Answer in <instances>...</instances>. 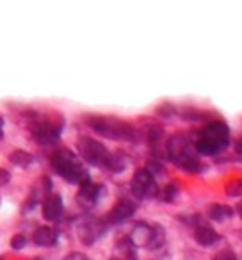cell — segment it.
Segmentation results:
<instances>
[{
  "instance_id": "cell-27",
  "label": "cell",
  "mask_w": 242,
  "mask_h": 260,
  "mask_svg": "<svg viewBox=\"0 0 242 260\" xmlns=\"http://www.w3.org/2000/svg\"><path fill=\"white\" fill-rule=\"evenodd\" d=\"M0 173H2V185H8L9 180H11V173H9L6 168H2V170H0Z\"/></svg>"
},
{
  "instance_id": "cell-22",
  "label": "cell",
  "mask_w": 242,
  "mask_h": 260,
  "mask_svg": "<svg viewBox=\"0 0 242 260\" xmlns=\"http://www.w3.org/2000/svg\"><path fill=\"white\" fill-rule=\"evenodd\" d=\"M155 112L160 116V118L169 119V118H173V114H178V109L175 107L173 104H169V102H164V104H160L159 107H157Z\"/></svg>"
},
{
  "instance_id": "cell-7",
  "label": "cell",
  "mask_w": 242,
  "mask_h": 260,
  "mask_svg": "<svg viewBox=\"0 0 242 260\" xmlns=\"http://www.w3.org/2000/svg\"><path fill=\"white\" fill-rule=\"evenodd\" d=\"M111 150L103 143L96 141L91 136H80L77 139V155L86 164L94 168H103L107 170L109 159H111Z\"/></svg>"
},
{
  "instance_id": "cell-5",
  "label": "cell",
  "mask_w": 242,
  "mask_h": 260,
  "mask_svg": "<svg viewBox=\"0 0 242 260\" xmlns=\"http://www.w3.org/2000/svg\"><path fill=\"white\" fill-rule=\"evenodd\" d=\"M48 162H50V168L54 170V173L59 175V177L68 182V184L79 185L80 187L82 184L91 180L89 171H87L82 164L84 160L70 148H64V146L55 148L54 152L50 153Z\"/></svg>"
},
{
  "instance_id": "cell-6",
  "label": "cell",
  "mask_w": 242,
  "mask_h": 260,
  "mask_svg": "<svg viewBox=\"0 0 242 260\" xmlns=\"http://www.w3.org/2000/svg\"><path fill=\"white\" fill-rule=\"evenodd\" d=\"M130 241L135 248L159 249L166 242V230L159 223H148V221H137L128 234Z\"/></svg>"
},
{
  "instance_id": "cell-13",
  "label": "cell",
  "mask_w": 242,
  "mask_h": 260,
  "mask_svg": "<svg viewBox=\"0 0 242 260\" xmlns=\"http://www.w3.org/2000/svg\"><path fill=\"white\" fill-rule=\"evenodd\" d=\"M41 214H43L45 221H50L55 223L62 217L64 214V202H62V196L57 192H52L50 196L45 198V202L41 203Z\"/></svg>"
},
{
  "instance_id": "cell-25",
  "label": "cell",
  "mask_w": 242,
  "mask_h": 260,
  "mask_svg": "<svg viewBox=\"0 0 242 260\" xmlns=\"http://www.w3.org/2000/svg\"><path fill=\"white\" fill-rule=\"evenodd\" d=\"M212 260H238V258L233 253V249L226 248V249H221L219 253H216V255L212 256Z\"/></svg>"
},
{
  "instance_id": "cell-2",
  "label": "cell",
  "mask_w": 242,
  "mask_h": 260,
  "mask_svg": "<svg viewBox=\"0 0 242 260\" xmlns=\"http://www.w3.org/2000/svg\"><path fill=\"white\" fill-rule=\"evenodd\" d=\"M192 136V141L199 155L216 157L223 153L231 143V130L228 123L221 118H214L198 128Z\"/></svg>"
},
{
  "instance_id": "cell-30",
  "label": "cell",
  "mask_w": 242,
  "mask_h": 260,
  "mask_svg": "<svg viewBox=\"0 0 242 260\" xmlns=\"http://www.w3.org/2000/svg\"><path fill=\"white\" fill-rule=\"evenodd\" d=\"M109 260H118V258H114V256H111V258H109Z\"/></svg>"
},
{
  "instance_id": "cell-11",
  "label": "cell",
  "mask_w": 242,
  "mask_h": 260,
  "mask_svg": "<svg viewBox=\"0 0 242 260\" xmlns=\"http://www.w3.org/2000/svg\"><path fill=\"white\" fill-rule=\"evenodd\" d=\"M137 210V203L135 200H130V198H118L116 203L111 207V210L107 212L105 219L111 226H116V224H123L130 219L132 216L135 214Z\"/></svg>"
},
{
  "instance_id": "cell-23",
  "label": "cell",
  "mask_w": 242,
  "mask_h": 260,
  "mask_svg": "<svg viewBox=\"0 0 242 260\" xmlns=\"http://www.w3.org/2000/svg\"><path fill=\"white\" fill-rule=\"evenodd\" d=\"M145 168H146V170H148L152 175H155V177H157V175H160V173H162V171H164L162 160H159V159H153V157L148 160V162H146V166H145Z\"/></svg>"
},
{
  "instance_id": "cell-14",
  "label": "cell",
  "mask_w": 242,
  "mask_h": 260,
  "mask_svg": "<svg viewBox=\"0 0 242 260\" xmlns=\"http://www.w3.org/2000/svg\"><path fill=\"white\" fill-rule=\"evenodd\" d=\"M32 242L40 248H54L59 242V230L48 224L38 226L32 234Z\"/></svg>"
},
{
  "instance_id": "cell-19",
  "label": "cell",
  "mask_w": 242,
  "mask_h": 260,
  "mask_svg": "<svg viewBox=\"0 0 242 260\" xmlns=\"http://www.w3.org/2000/svg\"><path fill=\"white\" fill-rule=\"evenodd\" d=\"M9 160H11V164H15L18 168H29L36 162V157L30 152H27V150H13L9 153Z\"/></svg>"
},
{
  "instance_id": "cell-26",
  "label": "cell",
  "mask_w": 242,
  "mask_h": 260,
  "mask_svg": "<svg viewBox=\"0 0 242 260\" xmlns=\"http://www.w3.org/2000/svg\"><path fill=\"white\" fill-rule=\"evenodd\" d=\"M64 260H89V256L84 255V253H80V251H72L70 255L64 256Z\"/></svg>"
},
{
  "instance_id": "cell-12",
  "label": "cell",
  "mask_w": 242,
  "mask_h": 260,
  "mask_svg": "<svg viewBox=\"0 0 242 260\" xmlns=\"http://www.w3.org/2000/svg\"><path fill=\"white\" fill-rule=\"evenodd\" d=\"M194 241L198 242V246H201V248H212L217 242L223 241V237H221V234L216 228L206 224L205 221H203V217L198 216V223L194 224Z\"/></svg>"
},
{
  "instance_id": "cell-17",
  "label": "cell",
  "mask_w": 242,
  "mask_h": 260,
  "mask_svg": "<svg viewBox=\"0 0 242 260\" xmlns=\"http://www.w3.org/2000/svg\"><path fill=\"white\" fill-rule=\"evenodd\" d=\"M128 166V157L125 152L121 150H116V152L111 153V159H109V164H107V170L111 173H123Z\"/></svg>"
},
{
  "instance_id": "cell-16",
  "label": "cell",
  "mask_w": 242,
  "mask_h": 260,
  "mask_svg": "<svg viewBox=\"0 0 242 260\" xmlns=\"http://www.w3.org/2000/svg\"><path fill=\"white\" fill-rule=\"evenodd\" d=\"M206 216L216 223H224V221L231 219L235 216V209H231L226 203H212L206 210Z\"/></svg>"
},
{
  "instance_id": "cell-4",
  "label": "cell",
  "mask_w": 242,
  "mask_h": 260,
  "mask_svg": "<svg viewBox=\"0 0 242 260\" xmlns=\"http://www.w3.org/2000/svg\"><path fill=\"white\" fill-rule=\"evenodd\" d=\"M27 126H29V136L34 143L41 146H54L59 143L64 128L66 121L61 114L52 112V114H45V112H30L25 114Z\"/></svg>"
},
{
  "instance_id": "cell-1",
  "label": "cell",
  "mask_w": 242,
  "mask_h": 260,
  "mask_svg": "<svg viewBox=\"0 0 242 260\" xmlns=\"http://www.w3.org/2000/svg\"><path fill=\"white\" fill-rule=\"evenodd\" d=\"M166 155L169 162H173L187 175H199L206 170V166L199 159V153L196 150L191 134L177 132V134L169 136L166 143Z\"/></svg>"
},
{
  "instance_id": "cell-9",
  "label": "cell",
  "mask_w": 242,
  "mask_h": 260,
  "mask_svg": "<svg viewBox=\"0 0 242 260\" xmlns=\"http://www.w3.org/2000/svg\"><path fill=\"white\" fill-rule=\"evenodd\" d=\"M109 226L105 217H94V216H87L77 226V237L82 242L84 246H93L107 234Z\"/></svg>"
},
{
  "instance_id": "cell-29",
  "label": "cell",
  "mask_w": 242,
  "mask_h": 260,
  "mask_svg": "<svg viewBox=\"0 0 242 260\" xmlns=\"http://www.w3.org/2000/svg\"><path fill=\"white\" fill-rule=\"evenodd\" d=\"M235 214H237V216L242 219V202L237 203V207H235Z\"/></svg>"
},
{
  "instance_id": "cell-21",
  "label": "cell",
  "mask_w": 242,
  "mask_h": 260,
  "mask_svg": "<svg viewBox=\"0 0 242 260\" xmlns=\"http://www.w3.org/2000/svg\"><path fill=\"white\" fill-rule=\"evenodd\" d=\"M224 192H226V196H230V198H240L242 196V178L228 182Z\"/></svg>"
},
{
  "instance_id": "cell-3",
  "label": "cell",
  "mask_w": 242,
  "mask_h": 260,
  "mask_svg": "<svg viewBox=\"0 0 242 260\" xmlns=\"http://www.w3.org/2000/svg\"><path fill=\"white\" fill-rule=\"evenodd\" d=\"M82 121L89 128H93L98 136L112 141H125L134 143L139 138V128H135L132 123L125 121L116 116H105V114H84Z\"/></svg>"
},
{
  "instance_id": "cell-20",
  "label": "cell",
  "mask_w": 242,
  "mask_h": 260,
  "mask_svg": "<svg viewBox=\"0 0 242 260\" xmlns=\"http://www.w3.org/2000/svg\"><path fill=\"white\" fill-rule=\"evenodd\" d=\"M180 194V189H178V185L175 184V182H169V184H166V187L160 191V202L164 203H173L175 200H177V196Z\"/></svg>"
},
{
  "instance_id": "cell-28",
  "label": "cell",
  "mask_w": 242,
  "mask_h": 260,
  "mask_svg": "<svg viewBox=\"0 0 242 260\" xmlns=\"http://www.w3.org/2000/svg\"><path fill=\"white\" fill-rule=\"evenodd\" d=\"M235 153L242 155V138H238L237 141H235Z\"/></svg>"
},
{
  "instance_id": "cell-8",
  "label": "cell",
  "mask_w": 242,
  "mask_h": 260,
  "mask_svg": "<svg viewBox=\"0 0 242 260\" xmlns=\"http://www.w3.org/2000/svg\"><path fill=\"white\" fill-rule=\"evenodd\" d=\"M130 191L135 200H155L160 196V187L155 175L146 168H139L130 178Z\"/></svg>"
},
{
  "instance_id": "cell-10",
  "label": "cell",
  "mask_w": 242,
  "mask_h": 260,
  "mask_svg": "<svg viewBox=\"0 0 242 260\" xmlns=\"http://www.w3.org/2000/svg\"><path fill=\"white\" fill-rule=\"evenodd\" d=\"M103 194H105L103 184H98V182L89 180V182H86V184H82L79 187V191H77V194H75V202H77V205H79L80 209L93 210L94 207L101 202Z\"/></svg>"
},
{
  "instance_id": "cell-18",
  "label": "cell",
  "mask_w": 242,
  "mask_h": 260,
  "mask_svg": "<svg viewBox=\"0 0 242 260\" xmlns=\"http://www.w3.org/2000/svg\"><path fill=\"white\" fill-rule=\"evenodd\" d=\"M178 116L185 121H205L209 123L210 119V112H205V111H199V109H194V107H182L178 109Z\"/></svg>"
},
{
  "instance_id": "cell-24",
  "label": "cell",
  "mask_w": 242,
  "mask_h": 260,
  "mask_svg": "<svg viewBox=\"0 0 242 260\" xmlns=\"http://www.w3.org/2000/svg\"><path fill=\"white\" fill-rule=\"evenodd\" d=\"M27 246V237L23 234H15L11 237V248L16 249V251H20V249H23Z\"/></svg>"
},
{
  "instance_id": "cell-15",
  "label": "cell",
  "mask_w": 242,
  "mask_h": 260,
  "mask_svg": "<svg viewBox=\"0 0 242 260\" xmlns=\"http://www.w3.org/2000/svg\"><path fill=\"white\" fill-rule=\"evenodd\" d=\"M112 256L118 260H137V248L134 246L128 235H123L116 241Z\"/></svg>"
}]
</instances>
